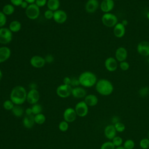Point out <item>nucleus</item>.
Returning <instances> with one entry per match:
<instances>
[{
  "instance_id": "obj_1",
  "label": "nucleus",
  "mask_w": 149,
  "mask_h": 149,
  "mask_svg": "<svg viewBox=\"0 0 149 149\" xmlns=\"http://www.w3.org/2000/svg\"><path fill=\"white\" fill-rule=\"evenodd\" d=\"M27 94L26 88L23 86H16L11 90L10 100L15 105H20L26 101Z\"/></svg>"
},
{
  "instance_id": "obj_2",
  "label": "nucleus",
  "mask_w": 149,
  "mask_h": 149,
  "mask_svg": "<svg viewBox=\"0 0 149 149\" xmlns=\"http://www.w3.org/2000/svg\"><path fill=\"white\" fill-rule=\"evenodd\" d=\"M95 86L97 92L101 95H109L113 91V84L107 79H102L98 80Z\"/></svg>"
},
{
  "instance_id": "obj_3",
  "label": "nucleus",
  "mask_w": 149,
  "mask_h": 149,
  "mask_svg": "<svg viewBox=\"0 0 149 149\" xmlns=\"http://www.w3.org/2000/svg\"><path fill=\"white\" fill-rule=\"evenodd\" d=\"M80 85L84 87H91L95 85L97 79L95 74L90 71L82 72L78 77Z\"/></svg>"
},
{
  "instance_id": "obj_4",
  "label": "nucleus",
  "mask_w": 149,
  "mask_h": 149,
  "mask_svg": "<svg viewBox=\"0 0 149 149\" xmlns=\"http://www.w3.org/2000/svg\"><path fill=\"white\" fill-rule=\"evenodd\" d=\"M102 24L108 27H113L118 23V18L116 15L111 13H104L102 17Z\"/></svg>"
},
{
  "instance_id": "obj_5",
  "label": "nucleus",
  "mask_w": 149,
  "mask_h": 149,
  "mask_svg": "<svg viewBox=\"0 0 149 149\" xmlns=\"http://www.w3.org/2000/svg\"><path fill=\"white\" fill-rule=\"evenodd\" d=\"M13 38V33L7 27L0 28V44L6 45L11 42Z\"/></svg>"
},
{
  "instance_id": "obj_6",
  "label": "nucleus",
  "mask_w": 149,
  "mask_h": 149,
  "mask_svg": "<svg viewBox=\"0 0 149 149\" xmlns=\"http://www.w3.org/2000/svg\"><path fill=\"white\" fill-rule=\"evenodd\" d=\"M25 10V14L26 16L31 20L37 19L40 16V8L35 3L29 4L28 7Z\"/></svg>"
},
{
  "instance_id": "obj_7",
  "label": "nucleus",
  "mask_w": 149,
  "mask_h": 149,
  "mask_svg": "<svg viewBox=\"0 0 149 149\" xmlns=\"http://www.w3.org/2000/svg\"><path fill=\"white\" fill-rule=\"evenodd\" d=\"M72 87L71 86L62 84L56 88V93L58 97L65 98L72 95Z\"/></svg>"
},
{
  "instance_id": "obj_8",
  "label": "nucleus",
  "mask_w": 149,
  "mask_h": 149,
  "mask_svg": "<svg viewBox=\"0 0 149 149\" xmlns=\"http://www.w3.org/2000/svg\"><path fill=\"white\" fill-rule=\"evenodd\" d=\"M74 110L77 116L79 117H84L88 113V106L84 101H81L76 104Z\"/></svg>"
},
{
  "instance_id": "obj_9",
  "label": "nucleus",
  "mask_w": 149,
  "mask_h": 149,
  "mask_svg": "<svg viewBox=\"0 0 149 149\" xmlns=\"http://www.w3.org/2000/svg\"><path fill=\"white\" fill-rule=\"evenodd\" d=\"M40 95L37 89H30L27 94L26 101L31 105L36 104L40 100Z\"/></svg>"
},
{
  "instance_id": "obj_10",
  "label": "nucleus",
  "mask_w": 149,
  "mask_h": 149,
  "mask_svg": "<svg viewBox=\"0 0 149 149\" xmlns=\"http://www.w3.org/2000/svg\"><path fill=\"white\" fill-rule=\"evenodd\" d=\"M30 63L34 68L39 69L44 66L46 63L44 58L40 55H34L30 59Z\"/></svg>"
},
{
  "instance_id": "obj_11",
  "label": "nucleus",
  "mask_w": 149,
  "mask_h": 149,
  "mask_svg": "<svg viewBox=\"0 0 149 149\" xmlns=\"http://www.w3.org/2000/svg\"><path fill=\"white\" fill-rule=\"evenodd\" d=\"M68 19V15L65 11L58 9L54 12L53 19L54 20L59 24L64 23Z\"/></svg>"
},
{
  "instance_id": "obj_12",
  "label": "nucleus",
  "mask_w": 149,
  "mask_h": 149,
  "mask_svg": "<svg viewBox=\"0 0 149 149\" xmlns=\"http://www.w3.org/2000/svg\"><path fill=\"white\" fill-rule=\"evenodd\" d=\"M64 120L66 121L68 123H71L74 122L77 117V114L74 109L72 108H66L63 114Z\"/></svg>"
},
{
  "instance_id": "obj_13",
  "label": "nucleus",
  "mask_w": 149,
  "mask_h": 149,
  "mask_svg": "<svg viewBox=\"0 0 149 149\" xmlns=\"http://www.w3.org/2000/svg\"><path fill=\"white\" fill-rule=\"evenodd\" d=\"M138 53L143 56H149V42L143 41L140 42L137 47Z\"/></svg>"
},
{
  "instance_id": "obj_14",
  "label": "nucleus",
  "mask_w": 149,
  "mask_h": 149,
  "mask_svg": "<svg viewBox=\"0 0 149 149\" xmlns=\"http://www.w3.org/2000/svg\"><path fill=\"white\" fill-rule=\"evenodd\" d=\"M105 67L109 72H114L118 68V61L115 58L109 57L105 61Z\"/></svg>"
},
{
  "instance_id": "obj_15",
  "label": "nucleus",
  "mask_w": 149,
  "mask_h": 149,
  "mask_svg": "<svg viewBox=\"0 0 149 149\" xmlns=\"http://www.w3.org/2000/svg\"><path fill=\"white\" fill-rule=\"evenodd\" d=\"M116 130L113 125H108L106 126L104 130V134L105 137L110 140H112L113 137L116 136Z\"/></svg>"
},
{
  "instance_id": "obj_16",
  "label": "nucleus",
  "mask_w": 149,
  "mask_h": 149,
  "mask_svg": "<svg viewBox=\"0 0 149 149\" xmlns=\"http://www.w3.org/2000/svg\"><path fill=\"white\" fill-rule=\"evenodd\" d=\"M127 56V51L123 47H120L115 51V59L117 61L121 62L125 61Z\"/></svg>"
},
{
  "instance_id": "obj_17",
  "label": "nucleus",
  "mask_w": 149,
  "mask_h": 149,
  "mask_svg": "<svg viewBox=\"0 0 149 149\" xmlns=\"http://www.w3.org/2000/svg\"><path fill=\"white\" fill-rule=\"evenodd\" d=\"M99 7L98 0H88L85 5V9L89 13H94Z\"/></svg>"
},
{
  "instance_id": "obj_18",
  "label": "nucleus",
  "mask_w": 149,
  "mask_h": 149,
  "mask_svg": "<svg viewBox=\"0 0 149 149\" xmlns=\"http://www.w3.org/2000/svg\"><path fill=\"white\" fill-rule=\"evenodd\" d=\"M11 55L10 49L6 46L0 47V63L5 62L9 59Z\"/></svg>"
},
{
  "instance_id": "obj_19",
  "label": "nucleus",
  "mask_w": 149,
  "mask_h": 149,
  "mask_svg": "<svg viewBox=\"0 0 149 149\" xmlns=\"http://www.w3.org/2000/svg\"><path fill=\"white\" fill-rule=\"evenodd\" d=\"M114 5L113 0H102L100 4V9L105 13H109L113 9Z\"/></svg>"
},
{
  "instance_id": "obj_20",
  "label": "nucleus",
  "mask_w": 149,
  "mask_h": 149,
  "mask_svg": "<svg viewBox=\"0 0 149 149\" xmlns=\"http://www.w3.org/2000/svg\"><path fill=\"white\" fill-rule=\"evenodd\" d=\"M72 95L74 98H84L86 96L87 92L83 87L77 86L72 88Z\"/></svg>"
},
{
  "instance_id": "obj_21",
  "label": "nucleus",
  "mask_w": 149,
  "mask_h": 149,
  "mask_svg": "<svg viewBox=\"0 0 149 149\" xmlns=\"http://www.w3.org/2000/svg\"><path fill=\"white\" fill-rule=\"evenodd\" d=\"M125 26L122 23H118L113 27V34L117 38H121L125 34Z\"/></svg>"
},
{
  "instance_id": "obj_22",
  "label": "nucleus",
  "mask_w": 149,
  "mask_h": 149,
  "mask_svg": "<svg viewBox=\"0 0 149 149\" xmlns=\"http://www.w3.org/2000/svg\"><path fill=\"white\" fill-rule=\"evenodd\" d=\"M84 101L88 107H94L98 102V97L94 94H88L84 97Z\"/></svg>"
},
{
  "instance_id": "obj_23",
  "label": "nucleus",
  "mask_w": 149,
  "mask_h": 149,
  "mask_svg": "<svg viewBox=\"0 0 149 149\" xmlns=\"http://www.w3.org/2000/svg\"><path fill=\"white\" fill-rule=\"evenodd\" d=\"M35 123L34 115H26L23 119V125L27 129L32 128Z\"/></svg>"
},
{
  "instance_id": "obj_24",
  "label": "nucleus",
  "mask_w": 149,
  "mask_h": 149,
  "mask_svg": "<svg viewBox=\"0 0 149 149\" xmlns=\"http://www.w3.org/2000/svg\"><path fill=\"white\" fill-rule=\"evenodd\" d=\"M47 6L48 9L55 12L59 9L60 6L59 0H47Z\"/></svg>"
},
{
  "instance_id": "obj_25",
  "label": "nucleus",
  "mask_w": 149,
  "mask_h": 149,
  "mask_svg": "<svg viewBox=\"0 0 149 149\" xmlns=\"http://www.w3.org/2000/svg\"><path fill=\"white\" fill-rule=\"evenodd\" d=\"M8 28L12 33H17L21 30L22 24L18 20H13L9 23Z\"/></svg>"
},
{
  "instance_id": "obj_26",
  "label": "nucleus",
  "mask_w": 149,
  "mask_h": 149,
  "mask_svg": "<svg viewBox=\"0 0 149 149\" xmlns=\"http://www.w3.org/2000/svg\"><path fill=\"white\" fill-rule=\"evenodd\" d=\"M15 6L11 3H8L5 5L2 9V12L6 15L9 16L12 15L15 12Z\"/></svg>"
},
{
  "instance_id": "obj_27",
  "label": "nucleus",
  "mask_w": 149,
  "mask_h": 149,
  "mask_svg": "<svg viewBox=\"0 0 149 149\" xmlns=\"http://www.w3.org/2000/svg\"><path fill=\"white\" fill-rule=\"evenodd\" d=\"M12 112L15 116L19 118L23 115L24 113V110L20 105H15L14 107L12 109Z\"/></svg>"
},
{
  "instance_id": "obj_28",
  "label": "nucleus",
  "mask_w": 149,
  "mask_h": 149,
  "mask_svg": "<svg viewBox=\"0 0 149 149\" xmlns=\"http://www.w3.org/2000/svg\"><path fill=\"white\" fill-rule=\"evenodd\" d=\"M45 120H46L45 116L42 113H38V114H37V115H34L35 123L38 124V125L43 124L45 122Z\"/></svg>"
},
{
  "instance_id": "obj_29",
  "label": "nucleus",
  "mask_w": 149,
  "mask_h": 149,
  "mask_svg": "<svg viewBox=\"0 0 149 149\" xmlns=\"http://www.w3.org/2000/svg\"><path fill=\"white\" fill-rule=\"evenodd\" d=\"M113 125H114V127H115L117 132L122 133L126 129L125 125L123 123L121 122H119V121L116 122V123H115L113 124Z\"/></svg>"
},
{
  "instance_id": "obj_30",
  "label": "nucleus",
  "mask_w": 149,
  "mask_h": 149,
  "mask_svg": "<svg viewBox=\"0 0 149 149\" xmlns=\"http://www.w3.org/2000/svg\"><path fill=\"white\" fill-rule=\"evenodd\" d=\"M122 146L125 149H134L135 147V142L132 139H127L123 142Z\"/></svg>"
},
{
  "instance_id": "obj_31",
  "label": "nucleus",
  "mask_w": 149,
  "mask_h": 149,
  "mask_svg": "<svg viewBox=\"0 0 149 149\" xmlns=\"http://www.w3.org/2000/svg\"><path fill=\"white\" fill-rule=\"evenodd\" d=\"M111 141L115 147L122 146V145L123 143V139L119 136H116L115 137L113 138V139Z\"/></svg>"
},
{
  "instance_id": "obj_32",
  "label": "nucleus",
  "mask_w": 149,
  "mask_h": 149,
  "mask_svg": "<svg viewBox=\"0 0 149 149\" xmlns=\"http://www.w3.org/2000/svg\"><path fill=\"white\" fill-rule=\"evenodd\" d=\"M14 106H15V104L13 103V102L10 100H5L3 102V107L7 111H12Z\"/></svg>"
},
{
  "instance_id": "obj_33",
  "label": "nucleus",
  "mask_w": 149,
  "mask_h": 149,
  "mask_svg": "<svg viewBox=\"0 0 149 149\" xmlns=\"http://www.w3.org/2000/svg\"><path fill=\"white\" fill-rule=\"evenodd\" d=\"M31 109H32V112H33V114L34 115H36L37 114H38V113H41L42 111V107L41 105L38 104H34L33 105L32 107H31Z\"/></svg>"
},
{
  "instance_id": "obj_34",
  "label": "nucleus",
  "mask_w": 149,
  "mask_h": 149,
  "mask_svg": "<svg viewBox=\"0 0 149 149\" xmlns=\"http://www.w3.org/2000/svg\"><path fill=\"white\" fill-rule=\"evenodd\" d=\"M115 148L112 141H105L103 143L100 147V149H115Z\"/></svg>"
},
{
  "instance_id": "obj_35",
  "label": "nucleus",
  "mask_w": 149,
  "mask_h": 149,
  "mask_svg": "<svg viewBox=\"0 0 149 149\" xmlns=\"http://www.w3.org/2000/svg\"><path fill=\"white\" fill-rule=\"evenodd\" d=\"M139 146L142 149L149 148V139L148 138H143L139 142Z\"/></svg>"
},
{
  "instance_id": "obj_36",
  "label": "nucleus",
  "mask_w": 149,
  "mask_h": 149,
  "mask_svg": "<svg viewBox=\"0 0 149 149\" xmlns=\"http://www.w3.org/2000/svg\"><path fill=\"white\" fill-rule=\"evenodd\" d=\"M58 127L61 132H66L69 128V123L65 120L61 121L58 125Z\"/></svg>"
},
{
  "instance_id": "obj_37",
  "label": "nucleus",
  "mask_w": 149,
  "mask_h": 149,
  "mask_svg": "<svg viewBox=\"0 0 149 149\" xmlns=\"http://www.w3.org/2000/svg\"><path fill=\"white\" fill-rule=\"evenodd\" d=\"M7 22L6 16L2 12L0 11V28L3 27Z\"/></svg>"
},
{
  "instance_id": "obj_38",
  "label": "nucleus",
  "mask_w": 149,
  "mask_h": 149,
  "mask_svg": "<svg viewBox=\"0 0 149 149\" xmlns=\"http://www.w3.org/2000/svg\"><path fill=\"white\" fill-rule=\"evenodd\" d=\"M129 64L126 61H123L119 63V68L123 71H126L129 69Z\"/></svg>"
},
{
  "instance_id": "obj_39",
  "label": "nucleus",
  "mask_w": 149,
  "mask_h": 149,
  "mask_svg": "<svg viewBox=\"0 0 149 149\" xmlns=\"http://www.w3.org/2000/svg\"><path fill=\"white\" fill-rule=\"evenodd\" d=\"M54 12L52 10H51L49 9H47L44 12V17L45 19H53V16H54Z\"/></svg>"
},
{
  "instance_id": "obj_40",
  "label": "nucleus",
  "mask_w": 149,
  "mask_h": 149,
  "mask_svg": "<svg viewBox=\"0 0 149 149\" xmlns=\"http://www.w3.org/2000/svg\"><path fill=\"white\" fill-rule=\"evenodd\" d=\"M47 0H36L34 3L37 6H38L39 8H41L47 5Z\"/></svg>"
},
{
  "instance_id": "obj_41",
  "label": "nucleus",
  "mask_w": 149,
  "mask_h": 149,
  "mask_svg": "<svg viewBox=\"0 0 149 149\" xmlns=\"http://www.w3.org/2000/svg\"><path fill=\"white\" fill-rule=\"evenodd\" d=\"M80 85V83L78 79H76L75 77H73L71 78V83H70V86L72 87H77Z\"/></svg>"
},
{
  "instance_id": "obj_42",
  "label": "nucleus",
  "mask_w": 149,
  "mask_h": 149,
  "mask_svg": "<svg viewBox=\"0 0 149 149\" xmlns=\"http://www.w3.org/2000/svg\"><path fill=\"white\" fill-rule=\"evenodd\" d=\"M148 89L149 88L147 87H144V88H141L140 90H139V94L141 97H144L146 96L147 94H148Z\"/></svg>"
},
{
  "instance_id": "obj_43",
  "label": "nucleus",
  "mask_w": 149,
  "mask_h": 149,
  "mask_svg": "<svg viewBox=\"0 0 149 149\" xmlns=\"http://www.w3.org/2000/svg\"><path fill=\"white\" fill-rule=\"evenodd\" d=\"M44 59H45V61L46 63H51L54 60V58L51 54L47 55L45 56Z\"/></svg>"
},
{
  "instance_id": "obj_44",
  "label": "nucleus",
  "mask_w": 149,
  "mask_h": 149,
  "mask_svg": "<svg viewBox=\"0 0 149 149\" xmlns=\"http://www.w3.org/2000/svg\"><path fill=\"white\" fill-rule=\"evenodd\" d=\"M24 0H10V3L14 6H19Z\"/></svg>"
},
{
  "instance_id": "obj_45",
  "label": "nucleus",
  "mask_w": 149,
  "mask_h": 149,
  "mask_svg": "<svg viewBox=\"0 0 149 149\" xmlns=\"http://www.w3.org/2000/svg\"><path fill=\"white\" fill-rule=\"evenodd\" d=\"M63 83L64 84H66V85H70V83H71V78H70L69 77H65L63 78Z\"/></svg>"
},
{
  "instance_id": "obj_46",
  "label": "nucleus",
  "mask_w": 149,
  "mask_h": 149,
  "mask_svg": "<svg viewBox=\"0 0 149 149\" xmlns=\"http://www.w3.org/2000/svg\"><path fill=\"white\" fill-rule=\"evenodd\" d=\"M29 5V4L27 2H26V1H23V2H22V3H21V5H20V7L22 8H23V9H26L27 7H28V6Z\"/></svg>"
},
{
  "instance_id": "obj_47",
  "label": "nucleus",
  "mask_w": 149,
  "mask_h": 149,
  "mask_svg": "<svg viewBox=\"0 0 149 149\" xmlns=\"http://www.w3.org/2000/svg\"><path fill=\"white\" fill-rule=\"evenodd\" d=\"M25 112H26V115H33V112H32V109L31 108H27L26 109V111H25Z\"/></svg>"
},
{
  "instance_id": "obj_48",
  "label": "nucleus",
  "mask_w": 149,
  "mask_h": 149,
  "mask_svg": "<svg viewBox=\"0 0 149 149\" xmlns=\"http://www.w3.org/2000/svg\"><path fill=\"white\" fill-rule=\"evenodd\" d=\"M30 89H37V84L34 83H31L30 84Z\"/></svg>"
},
{
  "instance_id": "obj_49",
  "label": "nucleus",
  "mask_w": 149,
  "mask_h": 149,
  "mask_svg": "<svg viewBox=\"0 0 149 149\" xmlns=\"http://www.w3.org/2000/svg\"><path fill=\"white\" fill-rule=\"evenodd\" d=\"M24 1L27 2L29 4H32V3H34L36 0H24Z\"/></svg>"
},
{
  "instance_id": "obj_50",
  "label": "nucleus",
  "mask_w": 149,
  "mask_h": 149,
  "mask_svg": "<svg viewBox=\"0 0 149 149\" xmlns=\"http://www.w3.org/2000/svg\"><path fill=\"white\" fill-rule=\"evenodd\" d=\"M3 77V73H2V72L1 71V70L0 69V81L2 80Z\"/></svg>"
},
{
  "instance_id": "obj_51",
  "label": "nucleus",
  "mask_w": 149,
  "mask_h": 149,
  "mask_svg": "<svg viewBox=\"0 0 149 149\" xmlns=\"http://www.w3.org/2000/svg\"><path fill=\"white\" fill-rule=\"evenodd\" d=\"M122 23L125 26L127 24V20H123V21L122 22Z\"/></svg>"
},
{
  "instance_id": "obj_52",
  "label": "nucleus",
  "mask_w": 149,
  "mask_h": 149,
  "mask_svg": "<svg viewBox=\"0 0 149 149\" xmlns=\"http://www.w3.org/2000/svg\"><path fill=\"white\" fill-rule=\"evenodd\" d=\"M115 149H125L122 146H120V147H116Z\"/></svg>"
},
{
  "instance_id": "obj_53",
  "label": "nucleus",
  "mask_w": 149,
  "mask_h": 149,
  "mask_svg": "<svg viewBox=\"0 0 149 149\" xmlns=\"http://www.w3.org/2000/svg\"><path fill=\"white\" fill-rule=\"evenodd\" d=\"M147 17L149 20V12H148L147 13Z\"/></svg>"
},
{
  "instance_id": "obj_54",
  "label": "nucleus",
  "mask_w": 149,
  "mask_h": 149,
  "mask_svg": "<svg viewBox=\"0 0 149 149\" xmlns=\"http://www.w3.org/2000/svg\"><path fill=\"white\" fill-rule=\"evenodd\" d=\"M148 139H149V130H148V137H147Z\"/></svg>"
},
{
  "instance_id": "obj_55",
  "label": "nucleus",
  "mask_w": 149,
  "mask_h": 149,
  "mask_svg": "<svg viewBox=\"0 0 149 149\" xmlns=\"http://www.w3.org/2000/svg\"><path fill=\"white\" fill-rule=\"evenodd\" d=\"M148 63H149V59H148Z\"/></svg>"
},
{
  "instance_id": "obj_56",
  "label": "nucleus",
  "mask_w": 149,
  "mask_h": 149,
  "mask_svg": "<svg viewBox=\"0 0 149 149\" xmlns=\"http://www.w3.org/2000/svg\"><path fill=\"white\" fill-rule=\"evenodd\" d=\"M148 94H149V89H148Z\"/></svg>"
},
{
  "instance_id": "obj_57",
  "label": "nucleus",
  "mask_w": 149,
  "mask_h": 149,
  "mask_svg": "<svg viewBox=\"0 0 149 149\" xmlns=\"http://www.w3.org/2000/svg\"><path fill=\"white\" fill-rule=\"evenodd\" d=\"M113 1H118V0H113Z\"/></svg>"
},
{
  "instance_id": "obj_58",
  "label": "nucleus",
  "mask_w": 149,
  "mask_h": 149,
  "mask_svg": "<svg viewBox=\"0 0 149 149\" xmlns=\"http://www.w3.org/2000/svg\"><path fill=\"white\" fill-rule=\"evenodd\" d=\"M148 149H149V148H148Z\"/></svg>"
}]
</instances>
